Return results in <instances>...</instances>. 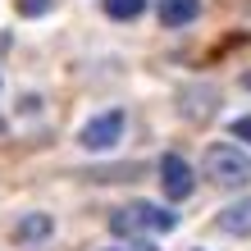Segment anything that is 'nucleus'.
<instances>
[{
  "label": "nucleus",
  "mask_w": 251,
  "mask_h": 251,
  "mask_svg": "<svg viewBox=\"0 0 251 251\" xmlns=\"http://www.w3.org/2000/svg\"><path fill=\"white\" fill-rule=\"evenodd\" d=\"M201 174L215 187H247L251 183V155L238 151V146H228V142H215L201 155Z\"/></svg>",
  "instance_id": "nucleus-1"
},
{
  "label": "nucleus",
  "mask_w": 251,
  "mask_h": 251,
  "mask_svg": "<svg viewBox=\"0 0 251 251\" xmlns=\"http://www.w3.org/2000/svg\"><path fill=\"white\" fill-rule=\"evenodd\" d=\"M174 224H178V215L174 210H155V205H146V201H132V205H124V210H114L110 215V228L119 233H142V228H155V233H174Z\"/></svg>",
  "instance_id": "nucleus-2"
},
{
  "label": "nucleus",
  "mask_w": 251,
  "mask_h": 251,
  "mask_svg": "<svg viewBox=\"0 0 251 251\" xmlns=\"http://www.w3.org/2000/svg\"><path fill=\"white\" fill-rule=\"evenodd\" d=\"M192 187H197V174L183 155H160V192H165L169 201H183L192 197Z\"/></svg>",
  "instance_id": "nucleus-3"
},
{
  "label": "nucleus",
  "mask_w": 251,
  "mask_h": 251,
  "mask_svg": "<svg viewBox=\"0 0 251 251\" xmlns=\"http://www.w3.org/2000/svg\"><path fill=\"white\" fill-rule=\"evenodd\" d=\"M119 132H124V114H119V110H110V114H96V119H87L78 142L87 146V151H110V146L119 142Z\"/></svg>",
  "instance_id": "nucleus-4"
},
{
  "label": "nucleus",
  "mask_w": 251,
  "mask_h": 251,
  "mask_svg": "<svg viewBox=\"0 0 251 251\" xmlns=\"http://www.w3.org/2000/svg\"><path fill=\"white\" fill-rule=\"evenodd\" d=\"M55 233V219L46 210H32V215H23L19 219V228H14V238H19V247H37V242H46Z\"/></svg>",
  "instance_id": "nucleus-5"
},
{
  "label": "nucleus",
  "mask_w": 251,
  "mask_h": 251,
  "mask_svg": "<svg viewBox=\"0 0 251 251\" xmlns=\"http://www.w3.org/2000/svg\"><path fill=\"white\" fill-rule=\"evenodd\" d=\"M219 233H238V238H247L251 233V197H242L238 205H228V210H219Z\"/></svg>",
  "instance_id": "nucleus-6"
},
{
  "label": "nucleus",
  "mask_w": 251,
  "mask_h": 251,
  "mask_svg": "<svg viewBox=\"0 0 251 251\" xmlns=\"http://www.w3.org/2000/svg\"><path fill=\"white\" fill-rule=\"evenodd\" d=\"M201 14V0H160V23L165 27H187Z\"/></svg>",
  "instance_id": "nucleus-7"
},
{
  "label": "nucleus",
  "mask_w": 251,
  "mask_h": 251,
  "mask_svg": "<svg viewBox=\"0 0 251 251\" xmlns=\"http://www.w3.org/2000/svg\"><path fill=\"white\" fill-rule=\"evenodd\" d=\"M146 9V0H105V14L110 19H137Z\"/></svg>",
  "instance_id": "nucleus-8"
},
{
  "label": "nucleus",
  "mask_w": 251,
  "mask_h": 251,
  "mask_svg": "<svg viewBox=\"0 0 251 251\" xmlns=\"http://www.w3.org/2000/svg\"><path fill=\"white\" fill-rule=\"evenodd\" d=\"M55 5V0H19V14H23V19H37V14H46Z\"/></svg>",
  "instance_id": "nucleus-9"
},
{
  "label": "nucleus",
  "mask_w": 251,
  "mask_h": 251,
  "mask_svg": "<svg viewBox=\"0 0 251 251\" xmlns=\"http://www.w3.org/2000/svg\"><path fill=\"white\" fill-rule=\"evenodd\" d=\"M233 137H238V142H251V114L233 119Z\"/></svg>",
  "instance_id": "nucleus-10"
},
{
  "label": "nucleus",
  "mask_w": 251,
  "mask_h": 251,
  "mask_svg": "<svg viewBox=\"0 0 251 251\" xmlns=\"http://www.w3.org/2000/svg\"><path fill=\"white\" fill-rule=\"evenodd\" d=\"M242 82H247V87H251V73H247V78H242Z\"/></svg>",
  "instance_id": "nucleus-11"
},
{
  "label": "nucleus",
  "mask_w": 251,
  "mask_h": 251,
  "mask_svg": "<svg viewBox=\"0 0 251 251\" xmlns=\"http://www.w3.org/2000/svg\"><path fill=\"white\" fill-rule=\"evenodd\" d=\"M110 251H119V247H110Z\"/></svg>",
  "instance_id": "nucleus-12"
}]
</instances>
